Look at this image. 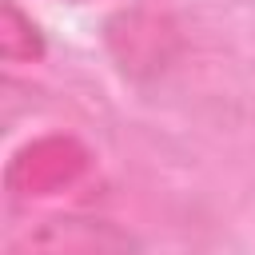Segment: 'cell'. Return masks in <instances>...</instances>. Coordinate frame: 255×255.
I'll return each mask as SVG.
<instances>
[{"label": "cell", "instance_id": "6da1fadb", "mask_svg": "<svg viewBox=\"0 0 255 255\" xmlns=\"http://www.w3.org/2000/svg\"><path fill=\"white\" fill-rule=\"evenodd\" d=\"M131 239L112 219L96 215H44L8 239L4 255H128Z\"/></svg>", "mask_w": 255, "mask_h": 255}, {"label": "cell", "instance_id": "7a4b0ae2", "mask_svg": "<svg viewBox=\"0 0 255 255\" xmlns=\"http://www.w3.org/2000/svg\"><path fill=\"white\" fill-rule=\"evenodd\" d=\"M88 171V147L72 135H40L24 143L8 163V187L16 195H56Z\"/></svg>", "mask_w": 255, "mask_h": 255}, {"label": "cell", "instance_id": "3957f363", "mask_svg": "<svg viewBox=\"0 0 255 255\" xmlns=\"http://www.w3.org/2000/svg\"><path fill=\"white\" fill-rule=\"evenodd\" d=\"M163 24L159 16H147V12H128L112 24V48L116 56L124 60V68H155L163 60Z\"/></svg>", "mask_w": 255, "mask_h": 255}, {"label": "cell", "instance_id": "277c9868", "mask_svg": "<svg viewBox=\"0 0 255 255\" xmlns=\"http://www.w3.org/2000/svg\"><path fill=\"white\" fill-rule=\"evenodd\" d=\"M0 52H4V60L8 64H20V60H32L36 52H40V44H36V28H32V20L12 4V0H4V24H0Z\"/></svg>", "mask_w": 255, "mask_h": 255}]
</instances>
